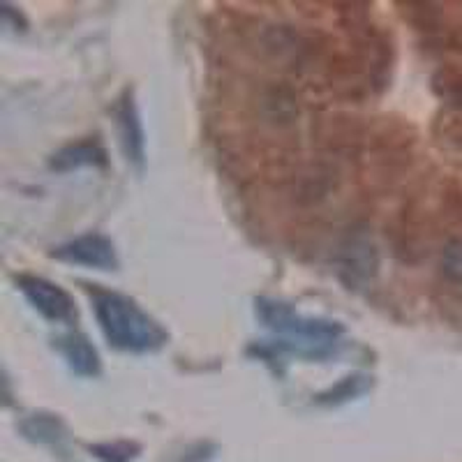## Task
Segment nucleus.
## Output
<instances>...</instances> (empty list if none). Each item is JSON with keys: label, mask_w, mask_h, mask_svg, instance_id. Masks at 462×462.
Listing matches in <instances>:
<instances>
[{"label": "nucleus", "mask_w": 462, "mask_h": 462, "mask_svg": "<svg viewBox=\"0 0 462 462\" xmlns=\"http://www.w3.org/2000/svg\"><path fill=\"white\" fill-rule=\"evenodd\" d=\"M90 300H93L95 319L102 336L114 349L148 354L158 352L167 345V331L146 310H142V305L127 296L106 291V289H93Z\"/></svg>", "instance_id": "nucleus-1"}, {"label": "nucleus", "mask_w": 462, "mask_h": 462, "mask_svg": "<svg viewBox=\"0 0 462 462\" xmlns=\"http://www.w3.org/2000/svg\"><path fill=\"white\" fill-rule=\"evenodd\" d=\"M257 319L268 331L287 336V342L280 345L291 354L310 358H324L336 349L337 340L345 333L340 321L319 319V317H305L294 310L289 303L275 299H259L254 305Z\"/></svg>", "instance_id": "nucleus-2"}, {"label": "nucleus", "mask_w": 462, "mask_h": 462, "mask_svg": "<svg viewBox=\"0 0 462 462\" xmlns=\"http://www.w3.org/2000/svg\"><path fill=\"white\" fill-rule=\"evenodd\" d=\"M16 287L23 294V299L32 305L44 319L53 324H68L77 319V305L72 296L56 282H49L47 278H37V275H19Z\"/></svg>", "instance_id": "nucleus-3"}, {"label": "nucleus", "mask_w": 462, "mask_h": 462, "mask_svg": "<svg viewBox=\"0 0 462 462\" xmlns=\"http://www.w3.org/2000/svg\"><path fill=\"white\" fill-rule=\"evenodd\" d=\"M53 259L72 266L95 268V271H116L118 268V254L111 238L102 234H84L74 241L58 245L51 253Z\"/></svg>", "instance_id": "nucleus-4"}, {"label": "nucleus", "mask_w": 462, "mask_h": 462, "mask_svg": "<svg viewBox=\"0 0 462 462\" xmlns=\"http://www.w3.org/2000/svg\"><path fill=\"white\" fill-rule=\"evenodd\" d=\"M377 247L363 231L349 234L337 247V271L346 284L368 282L377 273Z\"/></svg>", "instance_id": "nucleus-5"}, {"label": "nucleus", "mask_w": 462, "mask_h": 462, "mask_svg": "<svg viewBox=\"0 0 462 462\" xmlns=\"http://www.w3.org/2000/svg\"><path fill=\"white\" fill-rule=\"evenodd\" d=\"M116 130H118V139H121L123 152H125L127 162L142 169L143 160H146V139H143V125L142 116H139V106L134 102V93L130 88L123 90L114 106Z\"/></svg>", "instance_id": "nucleus-6"}, {"label": "nucleus", "mask_w": 462, "mask_h": 462, "mask_svg": "<svg viewBox=\"0 0 462 462\" xmlns=\"http://www.w3.org/2000/svg\"><path fill=\"white\" fill-rule=\"evenodd\" d=\"M58 352L65 358L68 368L79 377H97L102 373V361L93 342L84 333H68L56 340Z\"/></svg>", "instance_id": "nucleus-7"}, {"label": "nucleus", "mask_w": 462, "mask_h": 462, "mask_svg": "<svg viewBox=\"0 0 462 462\" xmlns=\"http://www.w3.org/2000/svg\"><path fill=\"white\" fill-rule=\"evenodd\" d=\"M106 162H109V158H106L105 146L100 142H95V139H86V142L68 143V146L53 152V158L49 160V167L53 171L68 173L84 167L102 169L106 167Z\"/></svg>", "instance_id": "nucleus-8"}, {"label": "nucleus", "mask_w": 462, "mask_h": 462, "mask_svg": "<svg viewBox=\"0 0 462 462\" xmlns=\"http://www.w3.org/2000/svg\"><path fill=\"white\" fill-rule=\"evenodd\" d=\"M22 430L28 439H35V441H58L60 437H63L60 435V430H63L60 420H58L56 416H47V414H35L28 420H23Z\"/></svg>", "instance_id": "nucleus-9"}, {"label": "nucleus", "mask_w": 462, "mask_h": 462, "mask_svg": "<svg viewBox=\"0 0 462 462\" xmlns=\"http://www.w3.org/2000/svg\"><path fill=\"white\" fill-rule=\"evenodd\" d=\"M90 453L100 462H132L139 456V447L132 441H111V444H95Z\"/></svg>", "instance_id": "nucleus-10"}, {"label": "nucleus", "mask_w": 462, "mask_h": 462, "mask_svg": "<svg viewBox=\"0 0 462 462\" xmlns=\"http://www.w3.org/2000/svg\"><path fill=\"white\" fill-rule=\"evenodd\" d=\"M441 273L451 282L462 284V238H453L441 250Z\"/></svg>", "instance_id": "nucleus-11"}, {"label": "nucleus", "mask_w": 462, "mask_h": 462, "mask_svg": "<svg viewBox=\"0 0 462 462\" xmlns=\"http://www.w3.org/2000/svg\"><path fill=\"white\" fill-rule=\"evenodd\" d=\"M447 93L451 100H456V105L462 106V79L457 81H451V84L447 86Z\"/></svg>", "instance_id": "nucleus-12"}]
</instances>
